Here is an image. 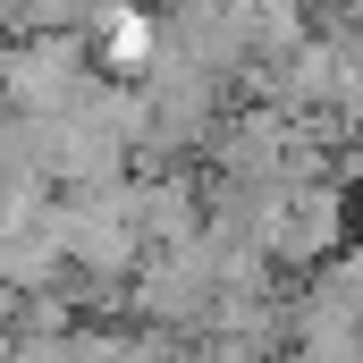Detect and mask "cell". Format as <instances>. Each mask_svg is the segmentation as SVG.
<instances>
[{
    "instance_id": "4",
    "label": "cell",
    "mask_w": 363,
    "mask_h": 363,
    "mask_svg": "<svg viewBox=\"0 0 363 363\" xmlns=\"http://www.w3.org/2000/svg\"><path fill=\"white\" fill-rule=\"evenodd\" d=\"M93 85L85 34H34V43H0V101L26 118H68Z\"/></svg>"
},
{
    "instance_id": "10",
    "label": "cell",
    "mask_w": 363,
    "mask_h": 363,
    "mask_svg": "<svg viewBox=\"0 0 363 363\" xmlns=\"http://www.w3.org/2000/svg\"><path fill=\"white\" fill-rule=\"evenodd\" d=\"M0 26H9V0H0Z\"/></svg>"
},
{
    "instance_id": "1",
    "label": "cell",
    "mask_w": 363,
    "mask_h": 363,
    "mask_svg": "<svg viewBox=\"0 0 363 363\" xmlns=\"http://www.w3.org/2000/svg\"><path fill=\"white\" fill-rule=\"evenodd\" d=\"M43 228L60 237L68 279H110V287H127V279H135V262H144V228H135V178L93 186V194H51Z\"/></svg>"
},
{
    "instance_id": "2",
    "label": "cell",
    "mask_w": 363,
    "mask_h": 363,
    "mask_svg": "<svg viewBox=\"0 0 363 363\" xmlns=\"http://www.w3.org/2000/svg\"><path fill=\"white\" fill-rule=\"evenodd\" d=\"M211 304H220V271H211V245L203 237L178 245V254H144L135 279H127V321L135 330H161L178 347H194L211 330Z\"/></svg>"
},
{
    "instance_id": "7",
    "label": "cell",
    "mask_w": 363,
    "mask_h": 363,
    "mask_svg": "<svg viewBox=\"0 0 363 363\" xmlns=\"http://www.w3.org/2000/svg\"><path fill=\"white\" fill-rule=\"evenodd\" d=\"M68 279V254H60V237L34 220V228H17V237H0V287L9 296H43V287H60Z\"/></svg>"
},
{
    "instance_id": "5",
    "label": "cell",
    "mask_w": 363,
    "mask_h": 363,
    "mask_svg": "<svg viewBox=\"0 0 363 363\" xmlns=\"http://www.w3.org/2000/svg\"><path fill=\"white\" fill-rule=\"evenodd\" d=\"M85 60L110 85H144L161 60V9L152 0H93L85 17Z\"/></svg>"
},
{
    "instance_id": "6",
    "label": "cell",
    "mask_w": 363,
    "mask_h": 363,
    "mask_svg": "<svg viewBox=\"0 0 363 363\" xmlns=\"http://www.w3.org/2000/svg\"><path fill=\"white\" fill-rule=\"evenodd\" d=\"M135 228H144V254H178L203 237V169H161V178H135Z\"/></svg>"
},
{
    "instance_id": "8",
    "label": "cell",
    "mask_w": 363,
    "mask_h": 363,
    "mask_svg": "<svg viewBox=\"0 0 363 363\" xmlns=\"http://www.w3.org/2000/svg\"><path fill=\"white\" fill-rule=\"evenodd\" d=\"M93 0H9V43H34V34H85Z\"/></svg>"
},
{
    "instance_id": "11",
    "label": "cell",
    "mask_w": 363,
    "mask_h": 363,
    "mask_svg": "<svg viewBox=\"0 0 363 363\" xmlns=\"http://www.w3.org/2000/svg\"><path fill=\"white\" fill-rule=\"evenodd\" d=\"M0 43H9V26H0Z\"/></svg>"
},
{
    "instance_id": "9",
    "label": "cell",
    "mask_w": 363,
    "mask_h": 363,
    "mask_svg": "<svg viewBox=\"0 0 363 363\" xmlns=\"http://www.w3.org/2000/svg\"><path fill=\"white\" fill-rule=\"evenodd\" d=\"M0 363H68V338H9Z\"/></svg>"
},
{
    "instance_id": "3",
    "label": "cell",
    "mask_w": 363,
    "mask_h": 363,
    "mask_svg": "<svg viewBox=\"0 0 363 363\" xmlns=\"http://www.w3.org/2000/svg\"><path fill=\"white\" fill-rule=\"evenodd\" d=\"M338 245H355V194L338 178L279 186V220H271V237H262V262L279 279H304V271H321Z\"/></svg>"
}]
</instances>
